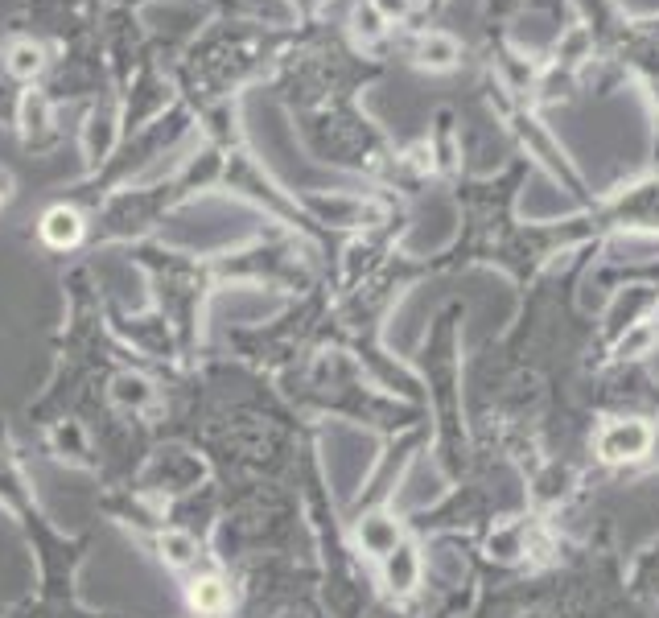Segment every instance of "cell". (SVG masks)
<instances>
[{
    "instance_id": "obj_1",
    "label": "cell",
    "mask_w": 659,
    "mask_h": 618,
    "mask_svg": "<svg viewBox=\"0 0 659 618\" xmlns=\"http://www.w3.org/2000/svg\"><path fill=\"white\" fill-rule=\"evenodd\" d=\"M651 450V429L647 421H610L598 437V454L606 462H639Z\"/></svg>"
},
{
    "instance_id": "obj_2",
    "label": "cell",
    "mask_w": 659,
    "mask_h": 618,
    "mask_svg": "<svg viewBox=\"0 0 659 618\" xmlns=\"http://www.w3.org/2000/svg\"><path fill=\"white\" fill-rule=\"evenodd\" d=\"M42 239L50 248H75L83 239V215L75 206H50L42 219Z\"/></svg>"
},
{
    "instance_id": "obj_3",
    "label": "cell",
    "mask_w": 659,
    "mask_h": 618,
    "mask_svg": "<svg viewBox=\"0 0 659 618\" xmlns=\"http://www.w3.org/2000/svg\"><path fill=\"white\" fill-rule=\"evenodd\" d=\"M359 540H363L367 553H375V557H388L392 548L400 544L396 520H388V515H367V520L359 524Z\"/></svg>"
},
{
    "instance_id": "obj_4",
    "label": "cell",
    "mask_w": 659,
    "mask_h": 618,
    "mask_svg": "<svg viewBox=\"0 0 659 618\" xmlns=\"http://www.w3.org/2000/svg\"><path fill=\"white\" fill-rule=\"evenodd\" d=\"M416 62L429 66V71H449L458 62V42L449 33H425L421 46H416Z\"/></svg>"
},
{
    "instance_id": "obj_5",
    "label": "cell",
    "mask_w": 659,
    "mask_h": 618,
    "mask_svg": "<svg viewBox=\"0 0 659 618\" xmlns=\"http://www.w3.org/2000/svg\"><path fill=\"white\" fill-rule=\"evenodd\" d=\"M416 577H421V561H416L412 544H396L392 553H388V581H392V590L408 594L416 586Z\"/></svg>"
},
{
    "instance_id": "obj_6",
    "label": "cell",
    "mask_w": 659,
    "mask_h": 618,
    "mask_svg": "<svg viewBox=\"0 0 659 618\" xmlns=\"http://www.w3.org/2000/svg\"><path fill=\"white\" fill-rule=\"evenodd\" d=\"M190 606L198 614H219L227 606V586L219 577H198L194 586H190Z\"/></svg>"
},
{
    "instance_id": "obj_7",
    "label": "cell",
    "mask_w": 659,
    "mask_h": 618,
    "mask_svg": "<svg viewBox=\"0 0 659 618\" xmlns=\"http://www.w3.org/2000/svg\"><path fill=\"white\" fill-rule=\"evenodd\" d=\"M9 71L17 75V79H33L42 71V50L33 46V42H13V50H9Z\"/></svg>"
},
{
    "instance_id": "obj_8",
    "label": "cell",
    "mask_w": 659,
    "mask_h": 618,
    "mask_svg": "<svg viewBox=\"0 0 659 618\" xmlns=\"http://www.w3.org/2000/svg\"><path fill=\"white\" fill-rule=\"evenodd\" d=\"M161 553L169 565H190L194 561V540L182 536V532H165L161 536Z\"/></svg>"
},
{
    "instance_id": "obj_9",
    "label": "cell",
    "mask_w": 659,
    "mask_h": 618,
    "mask_svg": "<svg viewBox=\"0 0 659 618\" xmlns=\"http://www.w3.org/2000/svg\"><path fill=\"white\" fill-rule=\"evenodd\" d=\"M355 25H359L363 38H379V33H384V17H379L375 5H363V9L355 13Z\"/></svg>"
},
{
    "instance_id": "obj_10",
    "label": "cell",
    "mask_w": 659,
    "mask_h": 618,
    "mask_svg": "<svg viewBox=\"0 0 659 618\" xmlns=\"http://www.w3.org/2000/svg\"><path fill=\"white\" fill-rule=\"evenodd\" d=\"M371 5L379 9V17H384V21H400V17H408V0H371Z\"/></svg>"
}]
</instances>
